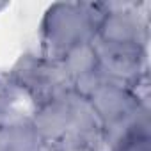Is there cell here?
Returning a JSON list of instances; mask_svg holds the SVG:
<instances>
[{
  "label": "cell",
  "mask_w": 151,
  "mask_h": 151,
  "mask_svg": "<svg viewBox=\"0 0 151 151\" xmlns=\"http://www.w3.org/2000/svg\"><path fill=\"white\" fill-rule=\"evenodd\" d=\"M101 20L100 2H55L48 6L41 20L39 53L60 60L73 46L93 41Z\"/></svg>",
  "instance_id": "obj_1"
},
{
  "label": "cell",
  "mask_w": 151,
  "mask_h": 151,
  "mask_svg": "<svg viewBox=\"0 0 151 151\" xmlns=\"http://www.w3.org/2000/svg\"><path fill=\"white\" fill-rule=\"evenodd\" d=\"M6 77L25 94L34 109L73 93V80L62 60L46 59L34 52L23 53Z\"/></svg>",
  "instance_id": "obj_2"
},
{
  "label": "cell",
  "mask_w": 151,
  "mask_h": 151,
  "mask_svg": "<svg viewBox=\"0 0 151 151\" xmlns=\"http://www.w3.org/2000/svg\"><path fill=\"white\" fill-rule=\"evenodd\" d=\"M103 20L96 30V41L109 45H149L147 2H100Z\"/></svg>",
  "instance_id": "obj_3"
},
{
  "label": "cell",
  "mask_w": 151,
  "mask_h": 151,
  "mask_svg": "<svg viewBox=\"0 0 151 151\" xmlns=\"http://www.w3.org/2000/svg\"><path fill=\"white\" fill-rule=\"evenodd\" d=\"M100 71L109 80L135 87L147 78V48L133 45H109L94 39Z\"/></svg>",
  "instance_id": "obj_4"
},
{
  "label": "cell",
  "mask_w": 151,
  "mask_h": 151,
  "mask_svg": "<svg viewBox=\"0 0 151 151\" xmlns=\"http://www.w3.org/2000/svg\"><path fill=\"white\" fill-rule=\"evenodd\" d=\"M60 60L71 80H77L91 71H96L100 68V60H98V50L94 39L73 46L69 52H66V55Z\"/></svg>",
  "instance_id": "obj_5"
},
{
  "label": "cell",
  "mask_w": 151,
  "mask_h": 151,
  "mask_svg": "<svg viewBox=\"0 0 151 151\" xmlns=\"http://www.w3.org/2000/svg\"><path fill=\"white\" fill-rule=\"evenodd\" d=\"M109 151H151V132H135L109 147Z\"/></svg>",
  "instance_id": "obj_6"
},
{
  "label": "cell",
  "mask_w": 151,
  "mask_h": 151,
  "mask_svg": "<svg viewBox=\"0 0 151 151\" xmlns=\"http://www.w3.org/2000/svg\"><path fill=\"white\" fill-rule=\"evenodd\" d=\"M59 149L60 151H101L103 146L91 144V142H71V144L59 146Z\"/></svg>",
  "instance_id": "obj_7"
},
{
  "label": "cell",
  "mask_w": 151,
  "mask_h": 151,
  "mask_svg": "<svg viewBox=\"0 0 151 151\" xmlns=\"http://www.w3.org/2000/svg\"><path fill=\"white\" fill-rule=\"evenodd\" d=\"M37 151H60V149H59L57 146H46V144H43Z\"/></svg>",
  "instance_id": "obj_8"
},
{
  "label": "cell",
  "mask_w": 151,
  "mask_h": 151,
  "mask_svg": "<svg viewBox=\"0 0 151 151\" xmlns=\"http://www.w3.org/2000/svg\"><path fill=\"white\" fill-rule=\"evenodd\" d=\"M9 7V2H6V0H0V13H2L4 9H7Z\"/></svg>",
  "instance_id": "obj_9"
}]
</instances>
